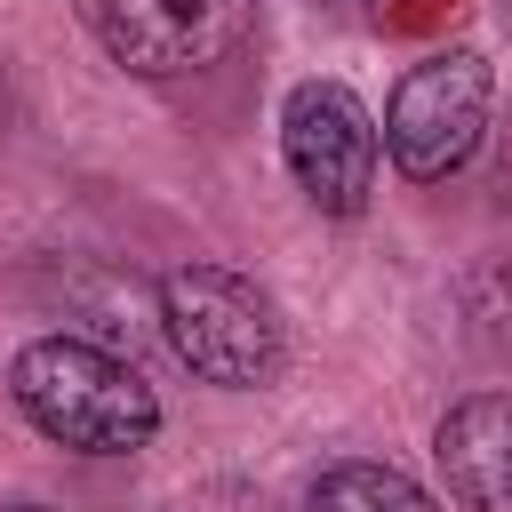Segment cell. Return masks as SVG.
I'll list each match as a JSON object with an SVG mask.
<instances>
[{"label": "cell", "instance_id": "obj_1", "mask_svg": "<svg viewBox=\"0 0 512 512\" xmlns=\"http://www.w3.org/2000/svg\"><path fill=\"white\" fill-rule=\"evenodd\" d=\"M8 392L56 448H80V456H136L160 432L152 384L80 336H32L8 368Z\"/></svg>", "mask_w": 512, "mask_h": 512}, {"label": "cell", "instance_id": "obj_2", "mask_svg": "<svg viewBox=\"0 0 512 512\" xmlns=\"http://www.w3.org/2000/svg\"><path fill=\"white\" fill-rule=\"evenodd\" d=\"M160 328H168L176 360L224 392H256L288 360V328H280L272 296L232 264H200V256L176 264L160 280Z\"/></svg>", "mask_w": 512, "mask_h": 512}, {"label": "cell", "instance_id": "obj_3", "mask_svg": "<svg viewBox=\"0 0 512 512\" xmlns=\"http://www.w3.org/2000/svg\"><path fill=\"white\" fill-rule=\"evenodd\" d=\"M488 104H496V72L480 48H440L424 64L400 72L392 104H384V144H392V168L408 184H440L456 176L480 136H488Z\"/></svg>", "mask_w": 512, "mask_h": 512}, {"label": "cell", "instance_id": "obj_4", "mask_svg": "<svg viewBox=\"0 0 512 512\" xmlns=\"http://www.w3.org/2000/svg\"><path fill=\"white\" fill-rule=\"evenodd\" d=\"M72 8L96 32V48L112 64H128L136 80L208 72L256 24V0H72Z\"/></svg>", "mask_w": 512, "mask_h": 512}, {"label": "cell", "instance_id": "obj_5", "mask_svg": "<svg viewBox=\"0 0 512 512\" xmlns=\"http://www.w3.org/2000/svg\"><path fill=\"white\" fill-rule=\"evenodd\" d=\"M280 152L320 216H360L376 192V120L344 80H296L280 104Z\"/></svg>", "mask_w": 512, "mask_h": 512}, {"label": "cell", "instance_id": "obj_6", "mask_svg": "<svg viewBox=\"0 0 512 512\" xmlns=\"http://www.w3.org/2000/svg\"><path fill=\"white\" fill-rule=\"evenodd\" d=\"M432 456L464 512H512V392H472L440 416Z\"/></svg>", "mask_w": 512, "mask_h": 512}, {"label": "cell", "instance_id": "obj_7", "mask_svg": "<svg viewBox=\"0 0 512 512\" xmlns=\"http://www.w3.org/2000/svg\"><path fill=\"white\" fill-rule=\"evenodd\" d=\"M312 512H440L400 464H368V456H352V464H328L320 480H312Z\"/></svg>", "mask_w": 512, "mask_h": 512}, {"label": "cell", "instance_id": "obj_8", "mask_svg": "<svg viewBox=\"0 0 512 512\" xmlns=\"http://www.w3.org/2000/svg\"><path fill=\"white\" fill-rule=\"evenodd\" d=\"M464 320L496 360H512V256H488L464 272Z\"/></svg>", "mask_w": 512, "mask_h": 512}, {"label": "cell", "instance_id": "obj_9", "mask_svg": "<svg viewBox=\"0 0 512 512\" xmlns=\"http://www.w3.org/2000/svg\"><path fill=\"white\" fill-rule=\"evenodd\" d=\"M0 128H8V80H0Z\"/></svg>", "mask_w": 512, "mask_h": 512}]
</instances>
